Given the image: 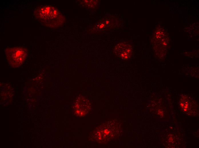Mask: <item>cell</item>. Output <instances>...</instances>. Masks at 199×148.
<instances>
[{
    "mask_svg": "<svg viewBox=\"0 0 199 148\" xmlns=\"http://www.w3.org/2000/svg\"><path fill=\"white\" fill-rule=\"evenodd\" d=\"M34 15L39 22L48 27H57L61 24L63 21V17L60 13L51 6H39L35 9Z\"/></svg>",
    "mask_w": 199,
    "mask_h": 148,
    "instance_id": "cell-1",
    "label": "cell"
},
{
    "mask_svg": "<svg viewBox=\"0 0 199 148\" xmlns=\"http://www.w3.org/2000/svg\"><path fill=\"white\" fill-rule=\"evenodd\" d=\"M6 59L12 67H18L23 64L27 55V49L23 47L6 48L5 50Z\"/></svg>",
    "mask_w": 199,
    "mask_h": 148,
    "instance_id": "cell-2",
    "label": "cell"
},
{
    "mask_svg": "<svg viewBox=\"0 0 199 148\" xmlns=\"http://www.w3.org/2000/svg\"><path fill=\"white\" fill-rule=\"evenodd\" d=\"M180 105L182 111L188 115L196 116L198 112V106L195 101L185 95L181 97Z\"/></svg>",
    "mask_w": 199,
    "mask_h": 148,
    "instance_id": "cell-3",
    "label": "cell"
},
{
    "mask_svg": "<svg viewBox=\"0 0 199 148\" xmlns=\"http://www.w3.org/2000/svg\"><path fill=\"white\" fill-rule=\"evenodd\" d=\"M132 52V46L126 42H122L115 47L114 52L121 59H126L131 56Z\"/></svg>",
    "mask_w": 199,
    "mask_h": 148,
    "instance_id": "cell-4",
    "label": "cell"
}]
</instances>
